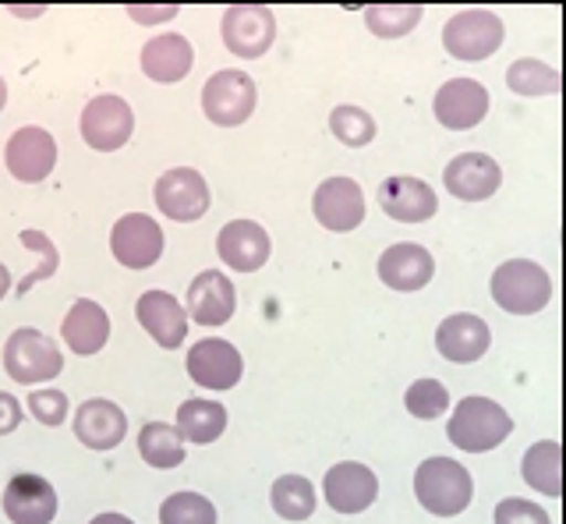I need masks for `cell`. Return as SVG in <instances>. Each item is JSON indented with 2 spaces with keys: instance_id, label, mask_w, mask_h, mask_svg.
Returning a JSON list of instances; mask_svg holds the SVG:
<instances>
[{
  "instance_id": "obj_5",
  "label": "cell",
  "mask_w": 566,
  "mask_h": 524,
  "mask_svg": "<svg viewBox=\"0 0 566 524\" xmlns=\"http://www.w3.org/2000/svg\"><path fill=\"white\" fill-rule=\"evenodd\" d=\"M503 40H506L503 19L489 8L457 11L453 19H447V25H442V46H447V54L457 61H485L503 46Z\"/></svg>"
},
{
  "instance_id": "obj_41",
  "label": "cell",
  "mask_w": 566,
  "mask_h": 524,
  "mask_svg": "<svg viewBox=\"0 0 566 524\" xmlns=\"http://www.w3.org/2000/svg\"><path fill=\"white\" fill-rule=\"evenodd\" d=\"M88 524H135L132 517H124V514H114V511H106V514H96Z\"/></svg>"
},
{
  "instance_id": "obj_9",
  "label": "cell",
  "mask_w": 566,
  "mask_h": 524,
  "mask_svg": "<svg viewBox=\"0 0 566 524\" xmlns=\"http://www.w3.org/2000/svg\"><path fill=\"white\" fill-rule=\"evenodd\" d=\"M188 376L206 390H234L244 376V358L230 340L223 337H202L188 347L185 358Z\"/></svg>"
},
{
  "instance_id": "obj_26",
  "label": "cell",
  "mask_w": 566,
  "mask_h": 524,
  "mask_svg": "<svg viewBox=\"0 0 566 524\" xmlns=\"http://www.w3.org/2000/svg\"><path fill=\"white\" fill-rule=\"evenodd\" d=\"M142 75L159 82V85H174L181 82L191 64H195V50L185 36H177V32H164V36H153L146 46H142Z\"/></svg>"
},
{
  "instance_id": "obj_36",
  "label": "cell",
  "mask_w": 566,
  "mask_h": 524,
  "mask_svg": "<svg viewBox=\"0 0 566 524\" xmlns=\"http://www.w3.org/2000/svg\"><path fill=\"white\" fill-rule=\"evenodd\" d=\"M18 241H22L29 252H40V255H43V262L35 266V273H29L25 281L14 287L18 294H29V287H35L40 281H50V276L57 273L61 255H57V244H50V238H46L43 231H22V234H18Z\"/></svg>"
},
{
  "instance_id": "obj_40",
  "label": "cell",
  "mask_w": 566,
  "mask_h": 524,
  "mask_svg": "<svg viewBox=\"0 0 566 524\" xmlns=\"http://www.w3.org/2000/svg\"><path fill=\"white\" fill-rule=\"evenodd\" d=\"M128 14H132V19H135L138 25H156V22H167V19H174L177 8H174V4H164V8L132 4V8H128Z\"/></svg>"
},
{
  "instance_id": "obj_4",
  "label": "cell",
  "mask_w": 566,
  "mask_h": 524,
  "mask_svg": "<svg viewBox=\"0 0 566 524\" xmlns=\"http://www.w3.org/2000/svg\"><path fill=\"white\" fill-rule=\"evenodd\" d=\"M64 369V355L53 337L43 329L22 326L4 340V373L22 382V387H40V382L57 379Z\"/></svg>"
},
{
  "instance_id": "obj_16",
  "label": "cell",
  "mask_w": 566,
  "mask_h": 524,
  "mask_svg": "<svg viewBox=\"0 0 566 524\" xmlns=\"http://www.w3.org/2000/svg\"><path fill=\"white\" fill-rule=\"evenodd\" d=\"M273 241L265 234V227L255 220H230L217 234V255L227 262V270L234 273H255L270 262Z\"/></svg>"
},
{
  "instance_id": "obj_42",
  "label": "cell",
  "mask_w": 566,
  "mask_h": 524,
  "mask_svg": "<svg viewBox=\"0 0 566 524\" xmlns=\"http://www.w3.org/2000/svg\"><path fill=\"white\" fill-rule=\"evenodd\" d=\"M8 291H11V270L4 266V262H0V302L8 298Z\"/></svg>"
},
{
  "instance_id": "obj_15",
  "label": "cell",
  "mask_w": 566,
  "mask_h": 524,
  "mask_svg": "<svg viewBox=\"0 0 566 524\" xmlns=\"http://www.w3.org/2000/svg\"><path fill=\"white\" fill-rule=\"evenodd\" d=\"M323 496L336 514H361L368 511L379 496V479L368 464L358 461H340L326 471L323 479Z\"/></svg>"
},
{
  "instance_id": "obj_19",
  "label": "cell",
  "mask_w": 566,
  "mask_h": 524,
  "mask_svg": "<svg viewBox=\"0 0 566 524\" xmlns=\"http://www.w3.org/2000/svg\"><path fill=\"white\" fill-rule=\"evenodd\" d=\"M188 316L199 326H223L238 312V291L234 281L220 270H202L188 284Z\"/></svg>"
},
{
  "instance_id": "obj_12",
  "label": "cell",
  "mask_w": 566,
  "mask_h": 524,
  "mask_svg": "<svg viewBox=\"0 0 566 524\" xmlns=\"http://www.w3.org/2000/svg\"><path fill=\"white\" fill-rule=\"evenodd\" d=\"M153 196H156L159 213L177 223L202 220L209 209V185L202 174L191 167H174L167 174H159Z\"/></svg>"
},
{
  "instance_id": "obj_8",
  "label": "cell",
  "mask_w": 566,
  "mask_h": 524,
  "mask_svg": "<svg viewBox=\"0 0 566 524\" xmlns=\"http://www.w3.org/2000/svg\"><path fill=\"white\" fill-rule=\"evenodd\" d=\"M78 128H82V138H85L88 149L114 153L120 146H128V138L135 132V114L120 96L103 93L93 103H85Z\"/></svg>"
},
{
  "instance_id": "obj_35",
  "label": "cell",
  "mask_w": 566,
  "mask_h": 524,
  "mask_svg": "<svg viewBox=\"0 0 566 524\" xmlns=\"http://www.w3.org/2000/svg\"><path fill=\"white\" fill-rule=\"evenodd\" d=\"M403 405H407V411H411L415 418H421V422H432V418L450 411V390L442 387L439 379H418V382L407 387Z\"/></svg>"
},
{
  "instance_id": "obj_23",
  "label": "cell",
  "mask_w": 566,
  "mask_h": 524,
  "mask_svg": "<svg viewBox=\"0 0 566 524\" xmlns=\"http://www.w3.org/2000/svg\"><path fill=\"white\" fill-rule=\"evenodd\" d=\"M57 506V489L43 475H14L4 489V514L11 524H50Z\"/></svg>"
},
{
  "instance_id": "obj_34",
  "label": "cell",
  "mask_w": 566,
  "mask_h": 524,
  "mask_svg": "<svg viewBox=\"0 0 566 524\" xmlns=\"http://www.w3.org/2000/svg\"><path fill=\"white\" fill-rule=\"evenodd\" d=\"M159 524H217V506L202 493H170L159 503Z\"/></svg>"
},
{
  "instance_id": "obj_21",
  "label": "cell",
  "mask_w": 566,
  "mask_h": 524,
  "mask_svg": "<svg viewBox=\"0 0 566 524\" xmlns=\"http://www.w3.org/2000/svg\"><path fill=\"white\" fill-rule=\"evenodd\" d=\"M379 206L386 217L400 223H424L436 217L439 199L429 181L411 178V174H394L379 185Z\"/></svg>"
},
{
  "instance_id": "obj_29",
  "label": "cell",
  "mask_w": 566,
  "mask_h": 524,
  "mask_svg": "<svg viewBox=\"0 0 566 524\" xmlns=\"http://www.w3.org/2000/svg\"><path fill=\"white\" fill-rule=\"evenodd\" d=\"M138 453L149 468H177L185 461V440L170 422H146L138 432Z\"/></svg>"
},
{
  "instance_id": "obj_20",
  "label": "cell",
  "mask_w": 566,
  "mask_h": 524,
  "mask_svg": "<svg viewBox=\"0 0 566 524\" xmlns=\"http://www.w3.org/2000/svg\"><path fill=\"white\" fill-rule=\"evenodd\" d=\"M135 319L142 323V329H146L159 347H167V352L181 347L188 337V312L170 291H146L142 294V298L135 302Z\"/></svg>"
},
{
  "instance_id": "obj_28",
  "label": "cell",
  "mask_w": 566,
  "mask_h": 524,
  "mask_svg": "<svg viewBox=\"0 0 566 524\" xmlns=\"http://www.w3.org/2000/svg\"><path fill=\"white\" fill-rule=\"evenodd\" d=\"M521 471H524V482L531 489H538L542 496L556 500L563 493V447L556 440L531 443L524 461H521Z\"/></svg>"
},
{
  "instance_id": "obj_33",
  "label": "cell",
  "mask_w": 566,
  "mask_h": 524,
  "mask_svg": "<svg viewBox=\"0 0 566 524\" xmlns=\"http://www.w3.org/2000/svg\"><path fill=\"white\" fill-rule=\"evenodd\" d=\"M329 132L340 138L344 146L361 149L376 138V117L365 107H358V103H340V107L329 114Z\"/></svg>"
},
{
  "instance_id": "obj_13",
  "label": "cell",
  "mask_w": 566,
  "mask_h": 524,
  "mask_svg": "<svg viewBox=\"0 0 566 524\" xmlns=\"http://www.w3.org/2000/svg\"><path fill=\"white\" fill-rule=\"evenodd\" d=\"M489 90L474 78H450L439 85V93L432 99L436 120L450 132H471L485 120L489 114Z\"/></svg>"
},
{
  "instance_id": "obj_31",
  "label": "cell",
  "mask_w": 566,
  "mask_h": 524,
  "mask_svg": "<svg viewBox=\"0 0 566 524\" xmlns=\"http://www.w3.org/2000/svg\"><path fill=\"white\" fill-rule=\"evenodd\" d=\"M506 85L517 96H553L559 93V72L538 57H521L506 67Z\"/></svg>"
},
{
  "instance_id": "obj_32",
  "label": "cell",
  "mask_w": 566,
  "mask_h": 524,
  "mask_svg": "<svg viewBox=\"0 0 566 524\" xmlns=\"http://www.w3.org/2000/svg\"><path fill=\"white\" fill-rule=\"evenodd\" d=\"M421 4H371L365 8V25L379 40H400L421 22Z\"/></svg>"
},
{
  "instance_id": "obj_30",
  "label": "cell",
  "mask_w": 566,
  "mask_h": 524,
  "mask_svg": "<svg viewBox=\"0 0 566 524\" xmlns=\"http://www.w3.org/2000/svg\"><path fill=\"white\" fill-rule=\"evenodd\" d=\"M273 511L283 521H305L315 514V485L305 475H280L270 489Z\"/></svg>"
},
{
  "instance_id": "obj_3",
  "label": "cell",
  "mask_w": 566,
  "mask_h": 524,
  "mask_svg": "<svg viewBox=\"0 0 566 524\" xmlns=\"http://www.w3.org/2000/svg\"><path fill=\"white\" fill-rule=\"evenodd\" d=\"M492 298L510 316H535L553 302V281L531 259H510L492 273Z\"/></svg>"
},
{
  "instance_id": "obj_17",
  "label": "cell",
  "mask_w": 566,
  "mask_h": 524,
  "mask_svg": "<svg viewBox=\"0 0 566 524\" xmlns=\"http://www.w3.org/2000/svg\"><path fill=\"white\" fill-rule=\"evenodd\" d=\"M442 185H447V191L460 202H482L500 191L503 170L485 153H460L447 164V170H442Z\"/></svg>"
},
{
  "instance_id": "obj_18",
  "label": "cell",
  "mask_w": 566,
  "mask_h": 524,
  "mask_svg": "<svg viewBox=\"0 0 566 524\" xmlns=\"http://www.w3.org/2000/svg\"><path fill=\"white\" fill-rule=\"evenodd\" d=\"M376 273H379V281L386 287L411 294V291H421L436 276V259H432L429 249H424V244L397 241V244H389V249L379 255Z\"/></svg>"
},
{
  "instance_id": "obj_25",
  "label": "cell",
  "mask_w": 566,
  "mask_h": 524,
  "mask_svg": "<svg viewBox=\"0 0 566 524\" xmlns=\"http://www.w3.org/2000/svg\"><path fill=\"white\" fill-rule=\"evenodd\" d=\"M61 337L75 355H99L106 340H111V316L106 308L93 298H78L67 308V316L61 323Z\"/></svg>"
},
{
  "instance_id": "obj_39",
  "label": "cell",
  "mask_w": 566,
  "mask_h": 524,
  "mask_svg": "<svg viewBox=\"0 0 566 524\" xmlns=\"http://www.w3.org/2000/svg\"><path fill=\"white\" fill-rule=\"evenodd\" d=\"M22 400L14 394H4L0 390V436H11L18 426H22Z\"/></svg>"
},
{
  "instance_id": "obj_43",
  "label": "cell",
  "mask_w": 566,
  "mask_h": 524,
  "mask_svg": "<svg viewBox=\"0 0 566 524\" xmlns=\"http://www.w3.org/2000/svg\"><path fill=\"white\" fill-rule=\"evenodd\" d=\"M4 107H8V82L0 78V114H4Z\"/></svg>"
},
{
  "instance_id": "obj_22",
  "label": "cell",
  "mask_w": 566,
  "mask_h": 524,
  "mask_svg": "<svg viewBox=\"0 0 566 524\" xmlns=\"http://www.w3.org/2000/svg\"><path fill=\"white\" fill-rule=\"evenodd\" d=\"M492 344V329L482 316L474 312H457V316H447L436 329V352L457 361V365H471L478 361Z\"/></svg>"
},
{
  "instance_id": "obj_1",
  "label": "cell",
  "mask_w": 566,
  "mask_h": 524,
  "mask_svg": "<svg viewBox=\"0 0 566 524\" xmlns=\"http://www.w3.org/2000/svg\"><path fill=\"white\" fill-rule=\"evenodd\" d=\"M415 496L436 517H457L471 506L474 479L453 458H429L415 471Z\"/></svg>"
},
{
  "instance_id": "obj_6",
  "label": "cell",
  "mask_w": 566,
  "mask_h": 524,
  "mask_svg": "<svg viewBox=\"0 0 566 524\" xmlns=\"http://www.w3.org/2000/svg\"><path fill=\"white\" fill-rule=\"evenodd\" d=\"M255 103H259L255 78L238 72V67L209 75V82L202 85V114L220 128L244 125L255 114Z\"/></svg>"
},
{
  "instance_id": "obj_7",
  "label": "cell",
  "mask_w": 566,
  "mask_h": 524,
  "mask_svg": "<svg viewBox=\"0 0 566 524\" xmlns=\"http://www.w3.org/2000/svg\"><path fill=\"white\" fill-rule=\"evenodd\" d=\"M220 36H223V46L234 57L255 61V57H262L265 50L273 46V40H276V19H273V11L262 8V4H234V8L223 11Z\"/></svg>"
},
{
  "instance_id": "obj_38",
  "label": "cell",
  "mask_w": 566,
  "mask_h": 524,
  "mask_svg": "<svg viewBox=\"0 0 566 524\" xmlns=\"http://www.w3.org/2000/svg\"><path fill=\"white\" fill-rule=\"evenodd\" d=\"M495 524H553L545 506L521 500V496H506L495 506Z\"/></svg>"
},
{
  "instance_id": "obj_10",
  "label": "cell",
  "mask_w": 566,
  "mask_h": 524,
  "mask_svg": "<svg viewBox=\"0 0 566 524\" xmlns=\"http://www.w3.org/2000/svg\"><path fill=\"white\" fill-rule=\"evenodd\" d=\"M4 167L11 170L14 181L40 185L50 178L53 167H57V143H53V135L40 125L18 128L4 146Z\"/></svg>"
},
{
  "instance_id": "obj_2",
  "label": "cell",
  "mask_w": 566,
  "mask_h": 524,
  "mask_svg": "<svg viewBox=\"0 0 566 524\" xmlns=\"http://www.w3.org/2000/svg\"><path fill=\"white\" fill-rule=\"evenodd\" d=\"M513 432V418L503 405H495L489 397H464L457 400V408L447 422V436L457 450L464 453H489L500 447Z\"/></svg>"
},
{
  "instance_id": "obj_27",
  "label": "cell",
  "mask_w": 566,
  "mask_h": 524,
  "mask_svg": "<svg viewBox=\"0 0 566 524\" xmlns=\"http://www.w3.org/2000/svg\"><path fill=\"white\" fill-rule=\"evenodd\" d=\"M177 432H181L185 443H217L223 429H227V408L217 405V400H206V397H191L177 408Z\"/></svg>"
},
{
  "instance_id": "obj_11",
  "label": "cell",
  "mask_w": 566,
  "mask_h": 524,
  "mask_svg": "<svg viewBox=\"0 0 566 524\" xmlns=\"http://www.w3.org/2000/svg\"><path fill=\"white\" fill-rule=\"evenodd\" d=\"M164 227L146 213H124L111 231V252L124 270H149L164 255Z\"/></svg>"
},
{
  "instance_id": "obj_14",
  "label": "cell",
  "mask_w": 566,
  "mask_h": 524,
  "mask_svg": "<svg viewBox=\"0 0 566 524\" xmlns=\"http://www.w3.org/2000/svg\"><path fill=\"white\" fill-rule=\"evenodd\" d=\"M315 220L333 234H347L365 220V191L354 178H326L312 196Z\"/></svg>"
},
{
  "instance_id": "obj_37",
  "label": "cell",
  "mask_w": 566,
  "mask_h": 524,
  "mask_svg": "<svg viewBox=\"0 0 566 524\" xmlns=\"http://www.w3.org/2000/svg\"><path fill=\"white\" fill-rule=\"evenodd\" d=\"M29 411L35 422H43V426H61L71 405H67V394L57 390V387H43V390H32L29 394Z\"/></svg>"
},
{
  "instance_id": "obj_24",
  "label": "cell",
  "mask_w": 566,
  "mask_h": 524,
  "mask_svg": "<svg viewBox=\"0 0 566 524\" xmlns=\"http://www.w3.org/2000/svg\"><path fill=\"white\" fill-rule=\"evenodd\" d=\"M75 436L85 450H114L128 436V415L106 397L82 400L75 411Z\"/></svg>"
}]
</instances>
